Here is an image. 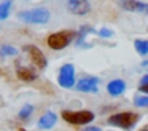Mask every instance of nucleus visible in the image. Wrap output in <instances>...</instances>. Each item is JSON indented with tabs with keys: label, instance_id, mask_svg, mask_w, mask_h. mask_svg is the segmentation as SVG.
Returning <instances> with one entry per match:
<instances>
[{
	"label": "nucleus",
	"instance_id": "nucleus-4",
	"mask_svg": "<svg viewBox=\"0 0 148 131\" xmlns=\"http://www.w3.org/2000/svg\"><path fill=\"white\" fill-rule=\"evenodd\" d=\"M62 118L72 125H88L94 120V114L89 110H64Z\"/></svg>",
	"mask_w": 148,
	"mask_h": 131
},
{
	"label": "nucleus",
	"instance_id": "nucleus-22",
	"mask_svg": "<svg viewBox=\"0 0 148 131\" xmlns=\"http://www.w3.org/2000/svg\"><path fill=\"white\" fill-rule=\"evenodd\" d=\"M140 131H148V126H145V128H142Z\"/></svg>",
	"mask_w": 148,
	"mask_h": 131
},
{
	"label": "nucleus",
	"instance_id": "nucleus-5",
	"mask_svg": "<svg viewBox=\"0 0 148 131\" xmlns=\"http://www.w3.org/2000/svg\"><path fill=\"white\" fill-rule=\"evenodd\" d=\"M58 82L62 88H73L75 86V67L72 64H64L61 67V72H59Z\"/></svg>",
	"mask_w": 148,
	"mask_h": 131
},
{
	"label": "nucleus",
	"instance_id": "nucleus-16",
	"mask_svg": "<svg viewBox=\"0 0 148 131\" xmlns=\"http://www.w3.org/2000/svg\"><path fill=\"white\" fill-rule=\"evenodd\" d=\"M32 112H34V105H30V104L24 105V107L21 109V112H19V118H21V120H26V118L30 117Z\"/></svg>",
	"mask_w": 148,
	"mask_h": 131
},
{
	"label": "nucleus",
	"instance_id": "nucleus-6",
	"mask_svg": "<svg viewBox=\"0 0 148 131\" xmlns=\"http://www.w3.org/2000/svg\"><path fill=\"white\" fill-rule=\"evenodd\" d=\"M24 51L29 53V58H30V61L34 62L35 67H38V69H45L46 67L48 61H46L43 51L40 50L38 46H35V45H26V46H24Z\"/></svg>",
	"mask_w": 148,
	"mask_h": 131
},
{
	"label": "nucleus",
	"instance_id": "nucleus-20",
	"mask_svg": "<svg viewBox=\"0 0 148 131\" xmlns=\"http://www.w3.org/2000/svg\"><path fill=\"white\" fill-rule=\"evenodd\" d=\"M140 91L142 93H147V94H148V85H140Z\"/></svg>",
	"mask_w": 148,
	"mask_h": 131
},
{
	"label": "nucleus",
	"instance_id": "nucleus-10",
	"mask_svg": "<svg viewBox=\"0 0 148 131\" xmlns=\"http://www.w3.org/2000/svg\"><path fill=\"white\" fill-rule=\"evenodd\" d=\"M107 91H108V94H112V96H121L123 93L126 91L124 80H121V78L112 80V82L107 85Z\"/></svg>",
	"mask_w": 148,
	"mask_h": 131
},
{
	"label": "nucleus",
	"instance_id": "nucleus-15",
	"mask_svg": "<svg viewBox=\"0 0 148 131\" xmlns=\"http://www.w3.org/2000/svg\"><path fill=\"white\" fill-rule=\"evenodd\" d=\"M18 51L14 46L11 45H3V46H0V56H14Z\"/></svg>",
	"mask_w": 148,
	"mask_h": 131
},
{
	"label": "nucleus",
	"instance_id": "nucleus-13",
	"mask_svg": "<svg viewBox=\"0 0 148 131\" xmlns=\"http://www.w3.org/2000/svg\"><path fill=\"white\" fill-rule=\"evenodd\" d=\"M10 10H11V0L0 2V21H3L10 16Z\"/></svg>",
	"mask_w": 148,
	"mask_h": 131
},
{
	"label": "nucleus",
	"instance_id": "nucleus-19",
	"mask_svg": "<svg viewBox=\"0 0 148 131\" xmlns=\"http://www.w3.org/2000/svg\"><path fill=\"white\" fill-rule=\"evenodd\" d=\"M83 131H100V128H97V126H86Z\"/></svg>",
	"mask_w": 148,
	"mask_h": 131
},
{
	"label": "nucleus",
	"instance_id": "nucleus-14",
	"mask_svg": "<svg viewBox=\"0 0 148 131\" xmlns=\"http://www.w3.org/2000/svg\"><path fill=\"white\" fill-rule=\"evenodd\" d=\"M134 46H135V51L138 54H142V56L148 54V40H135Z\"/></svg>",
	"mask_w": 148,
	"mask_h": 131
},
{
	"label": "nucleus",
	"instance_id": "nucleus-11",
	"mask_svg": "<svg viewBox=\"0 0 148 131\" xmlns=\"http://www.w3.org/2000/svg\"><path fill=\"white\" fill-rule=\"evenodd\" d=\"M56 121H58V117H56L54 112H46V114H43L40 117L38 128L40 130H49V128H53L56 125Z\"/></svg>",
	"mask_w": 148,
	"mask_h": 131
},
{
	"label": "nucleus",
	"instance_id": "nucleus-21",
	"mask_svg": "<svg viewBox=\"0 0 148 131\" xmlns=\"http://www.w3.org/2000/svg\"><path fill=\"white\" fill-rule=\"evenodd\" d=\"M140 83H142V85H148V75H145V77H142V80H140Z\"/></svg>",
	"mask_w": 148,
	"mask_h": 131
},
{
	"label": "nucleus",
	"instance_id": "nucleus-18",
	"mask_svg": "<svg viewBox=\"0 0 148 131\" xmlns=\"http://www.w3.org/2000/svg\"><path fill=\"white\" fill-rule=\"evenodd\" d=\"M99 35H100V37H112L113 32L110 30V29H100V30H99Z\"/></svg>",
	"mask_w": 148,
	"mask_h": 131
},
{
	"label": "nucleus",
	"instance_id": "nucleus-1",
	"mask_svg": "<svg viewBox=\"0 0 148 131\" xmlns=\"http://www.w3.org/2000/svg\"><path fill=\"white\" fill-rule=\"evenodd\" d=\"M18 18L24 22H29V24H46L51 18V13L43 6H37V8H32V10L19 11Z\"/></svg>",
	"mask_w": 148,
	"mask_h": 131
},
{
	"label": "nucleus",
	"instance_id": "nucleus-8",
	"mask_svg": "<svg viewBox=\"0 0 148 131\" xmlns=\"http://www.w3.org/2000/svg\"><path fill=\"white\" fill-rule=\"evenodd\" d=\"M119 5L124 10H127V11L148 15V3H145V2H138V0H121Z\"/></svg>",
	"mask_w": 148,
	"mask_h": 131
},
{
	"label": "nucleus",
	"instance_id": "nucleus-9",
	"mask_svg": "<svg viewBox=\"0 0 148 131\" xmlns=\"http://www.w3.org/2000/svg\"><path fill=\"white\" fill-rule=\"evenodd\" d=\"M97 83L99 78L96 77H83L80 82H77V89L83 93H97Z\"/></svg>",
	"mask_w": 148,
	"mask_h": 131
},
{
	"label": "nucleus",
	"instance_id": "nucleus-3",
	"mask_svg": "<svg viewBox=\"0 0 148 131\" xmlns=\"http://www.w3.org/2000/svg\"><path fill=\"white\" fill-rule=\"evenodd\" d=\"M138 121V115L134 112H121V114H115L108 118V123L113 126L123 128V130H131L135 126Z\"/></svg>",
	"mask_w": 148,
	"mask_h": 131
},
{
	"label": "nucleus",
	"instance_id": "nucleus-2",
	"mask_svg": "<svg viewBox=\"0 0 148 131\" xmlns=\"http://www.w3.org/2000/svg\"><path fill=\"white\" fill-rule=\"evenodd\" d=\"M75 37H77V32L73 30H59L49 35L46 43L51 50H64L75 40Z\"/></svg>",
	"mask_w": 148,
	"mask_h": 131
},
{
	"label": "nucleus",
	"instance_id": "nucleus-17",
	"mask_svg": "<svg viewBox=\"0 0 148 131\" xmlns=\"http://www.w3.org/2000/svg\"><path fill=\"white\" fill-rule=\"evenodd\" d=\"M134 104L137 107H148V96H135L134 98Z\"/></svg>",
	"mask_w": 148,
	"mask_h": 131
},
{
	"label": "nucleus",
	"instance_id": "nucleus-7",
	"mask_svg": "<svg viewBox=\"0 0 148 131\" xmlns=\"http://www.w3.org/2000/svg\"><path fill=\"white\" fill-rule=\"evenodd\" d=\"M67 8L70 13L73 15H88L91 11V5L88 0H69L67 2Z\"/></svg>",
	"mask_w": 148,
	"mask_h": 131
},
{
	"label": "nucleus",
	"instance_id": "nucleus-12",
	"mask_svg": "<svg viewBox=\"0 0 148 131\" xmlns=\"http://www.w3.org/2000/svg\"><path fill=\"white\" fill-rule=\"evenodd\" d=\"M18 77L23 82H34L37 78V72L34 69H29V67H19L18 69Z\"/></svg>",
	"mask_w": 148,
	"mask_h": 131
}]
</instances>
